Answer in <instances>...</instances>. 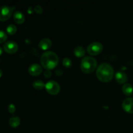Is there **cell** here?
<instances>
[{"instance_id": "7a4b0ae2", "label": "cell", "mask_w": 133, "mask_h": 133, "mask_svg": "<svg viewBox=\"0 0 133 133\" xmlns=\"http://www.w3.org/2000/svg\"><path fill=\"white\" fill-rule=\"evenodd\" d=\"M40 62L45 68L47 70H51L55 67L58 64V55L52 51H48L42 55Z\"/></svg>"}, {"instance_id": "7402d4cb", "label": "cell", "mask_w": 133, "mask_h": 133, "mask_svg": "<svg viewBox=\"0 0 133 133\" xmlns=\"http://www.w3.org/2000/svg\"><path fill=\"white\" fill-rule=\"evenodd\" d=\"M44 75H45V76L47 77H49L51 76V73L50 72L49 70H47L46 71H45V73H44Z\"/></svg>"}, {"instance_id": "ac0fdd59", "label": "cell", "mask_w": 133, "mask_h": 133, "mask_svg": "<svg viewBox=\"0 0 133 133\" xmlns=\"http://www.w3.org/2000/svg\"><path fill=\"white\" fill-rule=\"evenodd\" d=\"M62 63H63L64 66L65 67L69 68L71 66V64H72V62H71V59L68 57H65V58H63L62 60Z\"/></svg>"}, {"instance_id": "603a6c76", "label": "cell", "mask_w": 133, "mask_h": 133, "mask_svg": "<svg viewBox=\"0 0 133 133\" xmlns=\"http://www.w3.org/2000/svg\"><path fill=\"white\" fill-rule=\"evenodd\" d=\"M2 53H3V49L2 48H1V47H0V55L2 54Z\"/></svg>"}, {"instance_id": "5bb4252c", "label": "cell", "mask_w": 133, "mask_h": 133, "mask_svg": "<svg viewBox=\"0 0 133 133\" xmlns=\"http://www.w3.org/2000/svg\"><path fill=\"white\" fill-rule=\"evenodd\" d=\"M20 123V118L18 116H13L9 119V124L11 127H16Z\"/></svg>"}, {"instance_id": "e0dca14e", "label": "cell", "mask_w": 133, "mask_h": 133, "mask_svg": "<svg viewBox=\"0 0 133 133\" xmlns=\"http://www.w3.org/2000/svg\"><path fill=\"white\" fill-rule=\"evenodd\" d=\"M6 32L9 34V35H14L16 32L17 31V27H16L14 25L10 24L9 25L7 26L6 29Z\"/></svg>"}, {"instance_id": "52a82bcc", "label": "cell", "mask_w": 133, "mask_h": 133, "mask_svg": "<svg viewBox=\"0 0 133 133\" xmlns=\"http://www.w3.org/2000/svg\"><path fill=\"white\" fill-rule=\"evenodd\" d=\"M3 49L8 53H15L18 49V45L14 41H8L4 44Z\"/></svg>"}, {"instance_id": "8992f818", "label": "cell", "mask_w": 133, "mask_h": 133, "mask_svg": "<svg viewBox=\"0 0 133 133\" xmlns=\"http://www.w3.org/2000/svg\"><path fill=\"white\" fill-rule=\"evenodd\" d=\"M103 48V45L99 42H92L87 48V51L90 54L92 55H96L101 53Z\"/></svg>"}, {"instance_id": "5b68a950", "label": "cell", "mask_w": 133, "mask_h": 133, "mask_svg": "<svg viewBox=\"0 0 133 133\" xmlns=\"http://www.w3.org/2000/svg\"><path fill=\"white\" fill-rule=\"evenodd\" d=\"M45 87L47 92L53 95L57 94L61 90L59 84L55 81H49L46 83Z\"/></svg>"}, {"instance_id": "30bf717a", "label": "cell", "mask_w": 133, "mask_h": 133, "mask_svg": "<svg viewBox=\"0 0 133 133\" xmlns=\"http://www.w3.org/2000/svg\"><path fill=\"white\" fill-rule=\"evenodd\" d=\"M51 40L49 38H44L42 39L40 41V42H39V47H40L41 49H44V50L49 49V48L51 46Z\"/></svg>"}, {"instance_id": "d6986e66", "label": "cell", "mask_w": 133, "mask_h": 133, "mask_svg": "<svg viewBox=\"0 0 133 133\" xmlns=\"http://www.w3.org/2000/svg\"><path fill=\"white\" fill-rule=\"evenodd\" d=\"M6 39H7V35L6 32L0 30V44L6 41Z\"/></svg>"}, {"instance_id": "3957f363", "label": "cell", "mask_w": 133, "mask_h": 133, "mask_svg": "<svg viewBox=\"0 0 133 133\" xmlns=\"http://www.w3.org/2000/svg\"><path fill=\"white\" fill-rule=\"evenodd\" d=\"M97 66V61L96 58L90 56L84 57L81 61V68L84 73H90L96 69Z\"/></svg>"}, {"instance_id": "8fae6325", "label": "cell", "mask_w": 133, "mask_h": 133, "mask_svg": "<svg viewBox=\"0 0 133 133\" xmlns=\"http://www.w3.org/2000/svg\"><path fill=\"white\" fill-rule=\"evenodd\" d=\"M116 79L119 83H125L127 80V75L125 72L119 71L116 74Z\"/></svg>"}, {"instance_id": "4fadbf2b", "label": "cell", "mask_w": 133, "mask_h": 133, "mask_svg": "<svg viewBox=\"0 0 133 133\" xmlns=\"http://www.w3.org/2000/svg\"><path fill=\"white\" fill-rule=\"evenodd\" d=\"M122 90L123 92L127 96H129L133 92V87L129 83H125L123 84V87H122Z\"/></svg>"}, {"instance_id": "6da1fadb", "label": "cell", "mask_w": 133, "mask_h": 133, "mask_svg": "<svg viewBox=\"0 0 133 133\" xmlns=\"http://www.w3.org/2000/svg\"><path fill=\"white\" fill-rule=\"evenodd\" d=\"M97 78L103 82L110 81L114 75V69L111 65L104 62L98 66L96 71Z\"/></svg>"}, {"instance_id": "44dd1931", "label": "cell", "mask_w": 133, "mask_h": 133, "mask_svg": "<svg viewBox=\"0 0 133 133\" xmlns=\"http://www.w3.org/2000/svg\"><path fill=\"white\" fill-rule=\"evenodd\" d=\"M35 11L36 12L42 13V12L43 9H42V7L40 5H36V6L35 7Z\"/></svg>"}, {"instance_id": "2e32d148", "label": "cell", "mask_w": 133, "mask_h": 133, "mask_svg": "<svg viewBox=\"0 0 133 133\" xmlns=\"http://www.w3.org/2000/svg\"><path fill=\"white\" fill-rule=\"evenodd\" d=\"M45 84H44V82L42 81H40V80H36L35 81L32 83V86L38 90H40V89H42L44 87H45Z\"/></svg>"}, {"instance_id": "cb8c5ba5", "label": "cell", "mask_w": 133, "mask_h": 133, "mask_svg": "<svg viewBox=\"0 0 133 133\" xmlns=\"http://www.w3.org/2000/svg\"><path fill=\"white\" fill-rule=\"evenodd\" d=\"M2 75H3V71H2V70H0V77L2 76Z\"/></svg>"}, {"instance_id": "277c9868", "label": "cell", "mask_w": 133, "mask_h": 133, "mask_svg": "<svg viewBox=\"0 0 133 133\" xmlns=\"http://www.w3.org/2000/svg\"><path fill=\"white\" fill-rule=\"evenodd\" d=\"M14 7L7 5H3L0 6V21H6L10 18L12 14Z\"/></svg>"}, {"instance_id": "7c38bea8", "label": "cell", "mask_w": 133, "mask_h": 133, "mask_svg": "<svg viewBox=\"0 0 133 133\" xmlns=\"http://www.w3.org/2000/svg\"><path fill=\"white\" fill-rule=\"evenodd\" d=\"M14 19L17 23H22L25 21V16L20 11H16L14 14Z\"/></svg>"}, {"instance_id": "ba28073f", "label": "cell", "mask_w": 133, "mask_h": 133, "mask_svg": "<svg viewBox=\"0 0 133 133\" xmlns=\"http://www.w3.org/2000/svg\"><path fill=\"white\" fill-rule=\"evenodd\" d=\"M122 107L123 109L126 112L132 114L133 113V98L132 97H128L123 100L122 103Z\"/></svg>"}, {"instance_id": "9c48e42d", "label": "cell", "mask_w": 133, "mask_h": 133, "mask_svg": "<svg viewBox=\"0 0 133 133\" xmlns=\"http://www.w3.org/2000/svg\"><path fill=\"white\" fill-rule=\"evenodd\" d=\"M42 71V66L38 64L34 63L29 68V72L32 75H38Z\"/></svg>"}, {"instance_id": "9a60e30c", "label": "cell", "mask_w": 133, "mask_h": 133, "mask_svg": "<svg viewBox=\"0 0 133 133\" xmlns=\"http://www.w3.org/2000/svg\"><path fill=\"white\" fill-rule=\"evenodd\" d=\"M74 53L77 57H81L84 56V53H85V50L83 47L79 45V46L75 47V48L74 49Z\"/></svg>"}, {"instance_id": "ffe728a7", "label": "cell", "mask_w": 133, "mask_h": 133, "mask_svg": "<svg viewBox=\"0 0 133 133\" xmlns=\"http://www.w3.org/2000/svg\"><path fill=\"white\" fill-rule=\"evenodd\" d=\"M8 110H9V112L10 113H14L16 110V107L14 105V104H10V105L8 106Z\"/></svg>"}]
</instances>
